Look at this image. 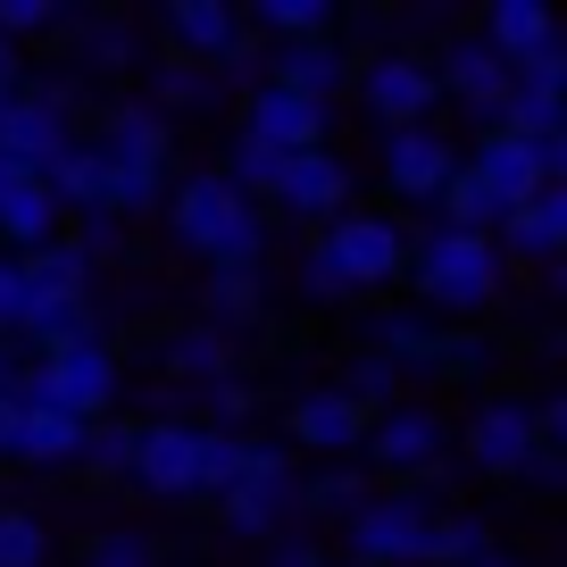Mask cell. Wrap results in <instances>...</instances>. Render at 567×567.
<instances>
[{
    "label": "cell",
    "instance_id": "6da1fadb",
    "mask_svg": "<svg viewBox=\"0 0 567 567\" xmlns=\"http://www.w3.org/2000/svg\"><path fill=\"white\" fill-rule=\"evenodd\" d=\"M250 467V434H217V425H184V417H151L142 425V460L134 484L151 501H193V493H234V476Z\"/></svg>",
    "mask_w": 567,
    "mask_h": 567
},
{
    "label": "cell",
    "instance_id": "7a4b0ae2",
    "mask_svg": "<svg viewBox=\"0 0 567 567\" xmlns=\"http://www.w3.org/2000/svg\"><path fill=\"white\" fill-rule=\"evenodd\" d=\"M409 259H417V243H409L392 217L351 209L342 226H326L318 243H309V259H301V292H309V301L384 292V284H401V276H409Z\"/></svg>",
    "mask_w": 567,
    "mask_h": 567
},
{
    "label": "cell",
    "instance_id": "3957f363",
    "mask_svg": "<svg viewBox=\"0 0 567 567\" xmlns=\"http://www.w3.org/2000/svg\"><path fill=\"white\" fill-rule=\"evenodd\" d=\"M167 226H176V243L200 250L209 267H259V250H267L259 200L234 193L226 167H200V176H184L176 200H167Z\"/></svg>",
    "mask_w": 567,
    "mask_h": 567
},
{
    "label": "cell",
    "instance_id": "277c9868",
    "mask_svg": "<svg viewBox=\"0 0 567 567\" xmlns=\"http://www.w3.org/2000/svg\"><path fill=\"white\" fill-rule=\"evenodd\" d=\"M92 142H101V159H109V217H151L159 200H176L159 101H117Z\"/></svg>",
    "mask_w": 567,
    "mask_h": 567
},
{
    "label": "cell",
    "instance_id": "5b68a950",
    "mask_svg": "<svg viewBox=\"0 0 567 567\" xmlns=\"http://www.w3.org/2000/svg\"><path fill=\"white\" fill-rule=\"evenodd\" d=\"M409 284L425 292V309H493V292L509 284V259H501L493 234H460L434 226L409 259Z\"/></svg>",
    "mask_w": 567,
    "mask_h": 567
},
{
    "label": "cell",
    "instance_id": "8992f818",
    "mask_svg": "<svg viewBox=\"0 0 567 567\" xmlns=\"http://www.w3.org/2000/svg\"><path fill=\"white\" fill-rule=\"evenodd\" d=\"M18 401L25 409H59V417H75V425H101L109 401H117V359H109V342H75V351L25 359Z\"/></svg>",
    "mask_w": 567,
    "mask_h": 567
},
{
    "label": "cell",
    "instance_id": "52a82bcc",
    "mask_svg": "<svg viewBox=\"0 0 567 567\" xmlns=\"http://www.w3.org/2000/svg\"><path fill=\"white\" fill-rule=\"evenodd\" d=\"M342 534H351L359 567H434V534H443V517L425 509L417 493H375V501H359V509L342 517Z\"/></svg>",
    "mask_w": 567,
    "mask_h": 567
},
{
    "label": "cell",
    "instance_id": "ba28073f",
    "mask_svg": "<svg viewBox=\"0 0 567 567\" xmlns=\"http://www.w3.org/2000/svg\"><path fill=\"white\" fill-rule=\"evenodd\" d=\"M217 509H226V534H243V543H276V526L301 509V484H292V451L267 443V434H250V467L234 476V493L217 501Z\"/></svg>",
    "mask_w": 567,
    "mask_h": 567
},
{
    "label": "cell",
    "instance_id": "9c48e42d",
    "mask_svg": "<svg viewBox=\"0 0 567 567\" xmlns=\"http://www.w3.org/2000/svg\"><path fill=\"white\" fill-rule=\"evenodd\" d=\"M359 101L384 134H409V125H434V101H443V75L425 68L417 51H375L359 68Z\"/></svg>",
    "mask_w": 567,
    "mask_h": 567
},
{
    "label": "cell",
    "instance_id": "30bf717a",
    "mask_svg": "<svg viewBox=\"0 0 567 567\" xmlns=\"http://www.w3.org/2000/svg\"><path fill=\"white\" fill-rule=\"evenodd\" d=\"M68 142H75V125H68V92L59 84H25V92L0 101V159L51 176V159L68 151Z\"/></svg>",
    "mask_w": 567,
    "mask_h": 567
},
{
    "label": "cell",
    "instance_id": "8fae6325",
    "mask_svg": "<svg viewBox=\"0 0 567 567\" xmlns=\"http://www.w3.org/2000/svg\"><path fill=\"white\" fill-rule=\"evenodd\" d=\"M167 42H176L184 59H193V68H217V75H243L250 59V9H226V0H176V9H167Z\"/></svg>",
    "mask_w": 567,
    "mask_h": 567
},
{
    "label": "cell",
    "instance_id": "7c38bea8",
    "mask_svg": "<svg viewBox=\"0 0 567 567\" xmlns=\"http://www.w3.org/2000/svg\"><path fill=\"white\" fill-rule=\"evenodd\" d=\"M460 151L443 142V125H409V134H384V184L417 209H443V193L460 184Z\"/></svg>",
    "mask_w": 567,
    "mask_h": 567
},
{
    "label": "cell",
    "instance_id": "4fadbf2b",
    "mask_svg": "<svg viewBox=\"0 0 567 567\" xmlns=\"http://www.w3.org/2000/svg\"><path fill=\"white\" fill-rule=\"evenodd\" d=\"M451 460V425L434 417V409H384L368 434V467H384V476H443Z\"/></svg>",
    "mask_w": 567,
    "mask_h": 567
},
{
    "label": "cell",
    "instance_id": "5bb4252c",
    "mask_svg": "<svg viewBox=\"0 0 567 567\" xmlns=\"http://www.w3.org/2000/svg\"><path fill=\"white\" fill-rule=\"evenodd\" d=\"M284 425H292V443H301V451H318V460H351V451H368V434H375L368 401H359V392H342V384L301 392Z\"/></svg>",
    "mask_w": 567,
    "mask_h": 567
},
{
    "label": "cell",
    "instance_id": "9a60e30c",
    "mask_svg": "<svg viewBox=\"0 0 567 567\" xmlns=\"http://www.w3.org/2000/svg\"><path fill=\"white\" fill-rule=\"evenodd\" d=\"M434 75H443L451 101L476 109V125H501V109H509V92H517V68H509L484 34H460L443 59H434Z\"/></svg>",
    "mask_w": 567,
    "mask_h": 567
},
{
    "label": "cell",
    "instance_id": "2e32d148",
    "mask_svg": "<svg viewBox=\"0 0 567 567\" xmlns=\"http://www.w3.org/2000/svg\"><path fill=\"white\" fill-rule=\"evenodd\" d=\"M467 167H476L509 209H534V200L550 193V142H526V134H509V125H484Z\"/></svg>",
    "mask_w": 567,
    "mask_h": 567
},
{
    "label": "cell",
    "instance_id": "e0dca14e",
    "mask_svg": "<svg viewBox=\"0 0 567 567\" xmlns=\"http://www.w3.org/2000/svg\"><path fill=\"white\" fill-rule=\"evenodd\" d=\"M243 134L284 151V159H301V151H326V101H301V92L284 84H259L243 101Z\"/></svg>",
    "mask_w": 567,
    "mask_h": 567
},
{
    "label": "cell",
    "instance_id": "ac0fdd59",
    "mask_svg": "<svg viewBox=\"0 0 567 567\" xmlns=\"http://www.w3.org/2000/svg\"><path fill=\"white\" fill-rule=\"evenodd\" d=\"M534 451H543V417L517 401H484L476 425H467V460L484 467V476H526Z\"/></svg>",
    "mask_w": 567,
    "mask_h": 567
},
{
    "label": "cell",
    "instance_id": "d6986e66",
    "mask_svg": "<svg viewBox=\"0 0 567 567\" xmlns=\"http://www.w3.org/2000/svg\"><path fill=\"white\" fill-rule=\"evenodd\" d=\"M284 217H301V226H342L351 217V167L334 159V151H301V159L284 167V193H276Z\"/></svg>",
    "mask_w": 567,
    "mask_h": 567
},
{
    "label": "cell",
    "instance_id": "ffe728a7",
    "mask_svg": "<svg viewBox=\"0 0 567 567\" xmlns=\"http://www.w3.org/2000/svg\"><path fill=\"white\" fill-rule=\"evenodd\" d=\"M276 75H267V84H284V92H301V101H326L334 109V92L351 84V51H342V42H276Z\"/></svg>",
    "mask_w": 567,
    "mask_h": 567
},
{
    "label": "cell",
    "instance_id": "44dd1931",
    "mask_svg": "<svg viewBox=\"0 0 567 567\" xmlns=\"http://www.w3.org/2000/svg\"><path fill=\"white\" fill-rule=\"evenodd\" d=\"M92 292H34V301H25V326H18V342L34 359H51V351H75V342H101L92 334Z\"/></svg>",
    "mask_w": 567,
    "mask_h": 567
},
{
    "label": "cell",
    "instance_id": "7402d4cb",
    "mask_svg": "<svg viewBox=\"0 0 567 567\" xmlns=\"http://www.w3.org/2000/svg\"><path fill=\"white\" fill-rule=\"evenodd\" d=\"M84 443H92V425L18 401V434H9V460L18 467H84Z\"/></svg>",
    "mask_w": 567,
    "mask_h": 567
},
{
    "label": "cell",
    "instance_id": "603a6c76",
    "mask_svg": "<svg viewBox=\"0 0 567 567\" xmlns=\"http://www.w3.org/2000/svg\"><path fill=\"white\" fill-rule=\"evenodd\" d=\"M484 42H493L501 59H509V68H526V59H543L550 42H559V18H550L543 0H493V9H484V25H476Z\"/></svg>",
    "mask_w": 567,
    "mask_h": 567
},
{
    "label": "cell",
    "instance_id": "cb8c5ba5",
    "mask_svg": "<svg viewBox=\"0 0 567 567\" xmlns=\"http://www.w3.org/2000/svg\"><path fill=\"white\" fill-rule=\"evenodd\" d=\"M42 184L59 193L68 217H109V159H101V142H68Z\"/></svg>",
    "mask_w": 567,
    "mask_h": 567
},
{
    "label": "cell",
    "instance_id": "d4e9b609",
    "mask_svg": "<svg viewBox=\"0 0 567 567\" xmlns=\"http://www.w3.org/2000/svg\"><path fill=\"white\" fill-rule=\"evenodd\" d=\"M167 375H184V384L217 392V384L234 375V342H226V326H184V334L167 342Z\"/></svg>",
    "mask_w": 567,
    "mask_h": 567
},
{
    "label": "cell",
    "instance_id": "484cf974",
    "mask_svg": "<svg viewBox=\"0 0 567 567\" xmlns=\"http://www.w3.org/2000/svg\"><path fill=\"white\" fill-rule=\"evenodd\" d=\"M200 318L209 326H250L259 318V267H209V284H200Z\"/></svg>",
    "mask_w": 567,
    "mask_h": 567
},
{
    "label": "cell",
    "instance_id": "4316f807",
    "mask_svg": "<svg viewBox=\"0 0 567 567\" xmlns=\"http://www.w3.org/2000/svg\"><path fill=\"white\" fill-rule=\"evenodd\" d=\"M18 267H25V284H34V292H92V259H84V243H75V234L25 250Z\"/></svg>",
    "mask_w": 567,
    "mask_h": 567
},
{
    "label": "cell",
    "instance_id": "83f0119b",
    "mask_svg": "<svg viewBox=\"0 0 567 567\" xmlns=\"http://www.w3.org/2000/svg\"><path fill=\"white\" fill-rule=\"evenodd\" d=\"M443 226H460V234H501V226H509V200H501L476 167H460V184L443 193Z\"/></svg>",
    "mask_w": 567,
    "mask_h": 567
},
{
    "label": "cell",
    "instance_id": "f1b7e54d",
    "mask_svg": "<svg viewBox=\"0 0 567 567\" xmlns=\"http://www.w3.org/2000/svg\"><path fill=\"white\" fill-rule=\"evenodd\" d=\"M443 326H425V309H392V318H375V351H392L409 368V359H425V368H443Z\"/></svg>",
    "mask_w": 567,
    "mask_h": 567
},
{
    "label": "cell",
    "instance_id": "f546056e",
    "mask_svg": "<svg viewBox=\"0 0 567 567\" xmlns=\"http://www.w3.org/2000/svg\"><path fill=\"white\" fill-rule=\"evenodd\" d=\"M501 125L526 142H559L567 134V92H543V84H517L509 109H501Z\"/></svg>",
    "mask_w": 567,
    "mask_h": 567
},
{
    "label": "cell",
    "instance_id": "4dcf8cb0",
    "mask_svg": "<svg viewBox=\"0 0 567 567\" xmlns=\"http://www.w3.org/2000/svg\"><path fill=\"white\" fill-rule=\"evenodd\" d=\"M326 25H334L326 0H259L250 9V34H276V42H318Z\"/></svg>",
    "mask_w": 567,
    "mask_h": 567
},
{
    "label": "cell",
    "instance_id": "1f68e13d",
    "mask_svg": "<svg viewBox=\"0 0 567 567\" xmlns=\"http://www.w3.org/2000/svg\"><path fill=\"white\" fill-rule=\"evenodd\" d=\"M134 460H142V425H125V417H101V425H92V443H84V467H92V476H134Z\"/></svg>",
    "mask_w": 567,
    "mask_h": 567
},
{
    "label": "cell",
    "instance_id": "d6a6232c",
    "mask_svg": "<svg viewBox=\"0 0 567 567\" xmlns=\"http://www.w3.org/2000/svg\"><path fill=\"white\" fill-rule=\"evenodd\" d=\"M284 167H292L284 151H267V142L243 134V142H234V159H226V176H234V193H250V200L267 193V200H276V193H284Z\"/></svg>",
    "mask_w": 567,
    "mask_h": 567
},
{
    "label": "cell",
    "instance_id": "836d02e7",
    "mask_svg": "<svg viewBox=\"0 0 567 567\" xmlns=\"http://www.w3.org/2000/svg\"><path fill=\"white\" fill-rule=\"evenodd\" d=\"M0 567H51V526L34 509H0Z\"/></svg>",
    "mask_w": 567,
    "mask_h": 567
},
{
    "label": "cell",
    "instance_id": "e575fe53",
    "mask_svg": "<svg viewBox=\"0 0 567 567\" xmlns=\"http://www.w3.org/2000/svg\"><path fill=\"white\" fill-rule=\"evenodd\" d=\"M68 25L84 34V68H101V75L134 68V34H125L117 18H75V9H68Z\"/></svg>",
    "mask_w": 567,
    "mask_h": 567
},
{
    "label": "cell",
    "instance_id": "d590c367",
    "mask_svg": "<svg viewBox=\"0 0 567 567\" xmlns=\"http://www.w3.org/2000/svg\"><path fill=\"white\" fill-rule=\"evenodd\" d=\"M359 501H375L368 484H359V467H326V476L301 484V509H309V517H351Z\"/></svg>",
    "mask_w": 567,
    "mask_h": 567
},
{
    "label": "cell",
    "instance_id": "8d00e7d4",
    "mask_svg": "<svg viewBox=\"0 0 567 567\" xmlns=\"http://www.w3.org/2000/svg\"><path fill=\"white\" fill-rule=\"evenodd\" d=\"M476 559H493V534H484V517L451 509L443 534H434V567H476Z\"/></svg>",
    "mask_w": 567,
    "mask_h": 567
},
{
    "label": "cell",
    "instance_id": "74e56055",
    "mask_svg": "<svg viewBox=\"0 0 567 567\" xmlns=\"http://www.w3.org/2000/svg\"><path fill=\"white\" fill-rule=\"evenodd\" d=\"M493 243H501V259H550V267H559V243H550L543 209H509V226H501Z\"/></svg>",
    "mask_w": 567,
    "mask_h": 567
},
{
    "label": "cell",
    "instance_id": "f35d334b",
    "mask_svg": "<svg viewBox=\"0 0 567 567\" xmlns=\"http://www.w3.org/2000/svg\"><path fill=\"white\" fill-rule=\"evenodd\" d=\"M75 567H159V550L142 543L134 526H109V534H92V543H84V559H75Z\"/></svg>",
    "mask_w": 567,
    "mask_h": 567
},
{
    "label": "cell",
    "instance_id": "ab89813d",
    "mask_svg": "<svg viewBox=\"0 0 567 567\" xmlns=\"http://www.w3.org/2000/svg\"><path fill=\"white\" fill-rule=\"evenodd\" d=\"M209 68H193V59H167V68H159V117H167V109H209Z\"/></svg>",
    "mask_w": 567,
    "mask_h": 567
},
{
    "label": "cell",
    "instance_id": "60d3db41",
    "mask_svg": "<svg viewBox=\"0 0 567 567\" xmlns=\"http://www.w3.org/2000/svg\"><path fill=\"white\" fill-rule=\"evenodd\" d=\"M51 25H68V9H51V0H0V42H34Z\"/></svg>",
    "mask_w": 567,
    "mask_h": 567
},
{
    "label": "cell",
    "instance_id": "b9f144b4",
    "mask_svg": "<svg viewBox=\"0 0 567 567\" xmlns=\"http://www.w3.org/2000/svg\"><path fill=\"white\" fill-rule=\"evenodd\" d=\"M392 384H401V359H392V351H368V359H351V375H342V392H359V401H384V392Z\"/></svg>",
    "mask_w": 567,
    "mask_h": 567
},
{
    "label": "cell",
    "instance_id": "7bdbcfd3",
    "mask_svg": "<svg viewBox=\"0 0 567 567\" xmlns=\"http://www.w3.org/2000/svg\"><path fill=\"white\" fill-rule=\"evenodd\" d=\"M25 301H34L25 267H18V259H0V342H18V326H25Z\"/></svg>",
    "mask_w": 567,
    "mask_h": 567
},
{
    "label": "cell",
    "instance_id": "ee69618b",
    "mask_svg": "<svg viewBox=\"0 0 567 567\" xmlns=\"http://www.w3.org/2000/svg\"><path fill=\"white\" fill-rule=\"evenodd\" d=\"M200 401H209V409H217V434H234V425H243V417H250V409H259V392H250V384H243V375H226V384H217V392H200Z\"/></svg>",
    "mask_w": 567,
    "mask_h": 567
},
{
    "label": "cell",
    "instance_id": "f6af8a7d",
    "mask_svg": "<svg viewBox=\"0 0 567 567\" xmlns=\"http://www.w3.org/2000/svg\"><path fill=\"white\" fill-rule=\"evenodd\" d=\"M75 243H84V259H117L125 250V217H75Z\"/></svg>",
    "mask_w": 567,
    "mask_h": 567
},
{
    "label": "cell",
    "instance_id": "bcb514c9",
    "mask_svg": "<svg viewBox=\"0 0 567 567\" xmlns=\"http://www.w3.org/2000/svg\"><path fill=\"white\" fill-rule=\"evenodd\" d=\"M517 84H543V92H567V34L550 42L543 59H526V68H517Z\"/></svg>",
    "mask_w": 567,
    "mask_h": 567
},
{
    "label": "cell",
    "instance_id": "7dc6e473",
    "mask_svg": "<svg viewBox=\"0 0 567 567\" xmlns=\"http://www.w3.org/2000/svg\"><path fill=\"white\" fill-rule=\"evenodd\" d=\"M517 484H534V493H567V451H534V467H526V476H517Z\"/></svg>",
    "mask_w": 567,
    "mask_h": 567
},
{
    "label": "cell",
    "instance_id": "c3c4849f",
    "mask_svg": "<svg viewBox=\"0 0 567 567\" xmlns=\"http://www.w3.org/2000/svg\"><path fill=\"white\" fill-rule=\"evenodd\" d=\"M259 567H326V559H318V543H309V534H284V543H267Z\"/></svg>",
    "mask_w": 567,
    "mask_h": 567
},
{
    "label": "cell",
    "instance_id": "681fc988",
    "mask_svg": "<svg viewBox=\"0 0 567 567\" xmlns=\"http://www.w3.org/2000/svg\"><path fill=\"white\" fill-rule=\"evenodd\" d=\"M443 368H451V375H476V368H484V334H451V342H443Z\"/></svg>",
    "mask_w": 567,
    "mask_h": 567
},
{
    "label": "cell",
    "instance_id": "f907efd6",
    "mask_svg": "<svg viewBox=\"0 0 567 567\" xmlns=\"http://www.w3.org/2000/svg\"><path fill=\"white\" fill-rule=\"evenodd\" d=\"M534 209H543V226H550V243H559V259H567V184H550L543 200H534Z\"/></svg>",
    "mask_w": 567,
    "mask_h": 567
},
{
    "label": "cell",
    "instance_id": "816d5d0a",
    "mask_svg": "<svg viewBox=\"0 0 567 567\" xmlns=\"http://www.w3.org/2000/svg\"><path fill=\"white\" fill-rule=\"evenodd\" d=\"M9 92H25V51L18 42H0V101H9Z\"/></svg>",
    "mask_w": 567,
    "mask_h": 567
},
{
    "label": "cell",
    "instance_id": "f5cc1de1",
    "mask_svg": "<svg viewBox=\"0 0 567 567\" xmlns=\"http://www.w3.org/2000/svg\"><path fill=\"white\" fill-rule=\"evenodd\" d=\"M543 443H550V451H567V392L543 409Z\"/></svg>",
    "mask_w": 567,
    "mask_h": 567
},
{
    "label": "cell",
    "instance_id": "db71d44e",
    "mask_svg": "<svg viewBox=\"0 0 567 567\" xmlns=\"http://www.w3.org/2000/svg\"><path fill=\"white\" fill-rule=\"evenodd\" d=\"M25 184H34V167H18V159H0V209H9V200H18Z\"/></svg>",
    "mask_w": 567,
    "mask_h": 567
},
{
    "label": "cell",
    "instance_id": "11a10c76",
    "mask_svg": "<svg viewBox=\"0 0 567 567\" xmlns=\"http://www.w3.org/2000/svg\"><path fill=\"white\" fill-rule=\"evenodd\" d=\"M550 184H567V134L550 142Z\"/></svg>",
    "mask_w": 567,
    "mask_h": 567
},
{
    "label": "cell",
    "instance_id": "9f6ffc18",
    "mask_svg": "<svg viewBox=\"0 0 567 567\" xmlns=\"http://www.w3.org/2000/svg\"><path fill=\"white\" fill-rule=\"evenodd\" d=\"M0 392H18V359H9V342H0Z\"/></svg>",
    "mask_w": 567,
    "mask_h": 567
},
{
    "label": "cell",
    "instance_id": "6f0895ef",
    "mask_svg": "<svg viewBox=\"0 0 567 567\" xmlns=\"http://www.w3.org/2000/svg\"><path fill=\"white\" fill-rule=\"evenodd\" d=\"M550 292H559V301H567V259H559V267H550Z\"/></svg>",
    "mask_w": 567,
    "mask_h": 567
},
{
    "label": "cell",
    "instance_id": "680465c9",
    "mask_svg": "<svg viewBox=\"0 0 567 567\" xmlns=\"http://www.w3.org/2000/svg\"><path fill=\"white\" fill-rule=\"evenodd\" d=\"M476 567H517V559H509V550H493V559H476Z\"/></svg>",
    "mask_w": 567,
    "mask_h": 567
},
{
    "label": "cell",
    "instance_id": "91938a15",
    "mask_svg": "<svg viewBox=\"0 0 567 567\" xmlns=\"http://www.w3.org/2000/svg\"><path fill=\"white\" fill-rule=\"evenodd\" d=\"M342 567H359V559H342Z\"/></svg>",
    "mask_w": 567,
    "mask_h": 567
}]
</instances>
